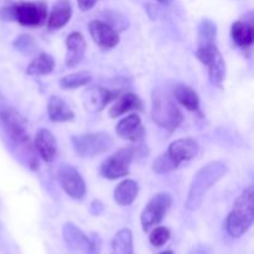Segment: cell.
Segmentation results:
<instances>
[{"instance_id":"6da1fadb","label":"cell","mask_w":254,"mask_h":254,"mask_svg":"<svg viewBox=\"0 0 254 254\" xmlns=\"http://www.w3.org/2000/svg\"><path fill=\"white\" fill-rule=\"evenodd\" d=\"M227 173V166L222 161H212L206 164L193 176L190 184L185 207L189 211H196L202 203L206 192L218 183Z\"/></svg>"},{"instance_id":"7a4b0ae2","label":"cell","mask_w":254,"mask_h":254,"mask_svg":"<svg viewBox=\"0 0 254 254\" xmlns=\"http://www.w3.org/2000/svg\"><path fill=\"white\" fill-rule=\"evenodd\" d=\"M254 220V189L248 186L242 191L226 220V230L233 238H240L253 225Z\"/></svg>"},{"instance_id":"3957f363","label":"cell","mask_w":254,"mask_h":254,"mask_svg":"<svg viewBox=\"0 0 254 254\" xmlns=\"http://www.w3.org/2000/svg\"><path fill=\"white\" fill-rule=\"evenodd\" d=\"M151 119L168 131H174L183 123V113L174 97L168 92L156 89L151 94Z\"/></svg>"},{"instance_id":"277c9868","label":"cell","mask_w":254,"mask_h":254,"mask_svg":"<svg viewBox=\"0 0 254 254\" xmlns=\"http://www.w3.org/2000/svg\"><path fill=\"white\" fill-rule=\"evenodd\" d=\"M0 123L14 146L19 148L24 153L29 154L30 158L35 159V156L31 154L32 149L30 145L27 123L24 117L11 107L0 106Z\"/></svg>"},{"instance_id":"5b68a950","label":"cell","mask_w":254,"mask_h":254,"mask_svg":"<svg viewBox=\"0 0 254 254\" xmlns=\"http://www.w3.org/2000/svg\"><path fill=\"white\" fill-rule=\"evenodd\" d=\"M5 14L27 27L41 26L47 19V5L44 1H19L4 10Z\"/></svg>"},{"instance_id":"8992f818","label":"cell","mask_w":254,"mask_h":254,"mask_svg":"<svg viewBox=\"0 0 254 254\" xmlns=\"http://www.w3.org/2000/svg\"><path fill=\"white\" fill-rule=\"evenodd\" d=\"M196 56L207 66L210 81L213 86L221 87L226 76V64L215 42H202L196 50Z\"/></svg>"},{"instance_id":"52a82bcc","label":"cell","mask_w":254,"mask_h":254,"mask_svg":"<svg viewBox=\"0 0 254 254\" xmlns=\"http://www.w3.org/2000/svg\"><path fill=\"white\" fill-rule=\"evenodd\" d=\"M71 140L76 153L82 158H92V156L103 154L113 145L112 136L102 131L73 135Z\"/></svg>"},{"instance_id":"ba28073f","label":"cell","mask_w":254,"mask_h":254,"mask_svg":"<svg viewBox=\"0 0 254 254\" xmlns=\"http://www.w3.org/2000/svg\"><path fill=\"white\" fill-rule=\"evenodd\" d=\"M62 236L66 245L74 252L81 254H99L101 252V240L98 236L92 235L88 237L73 223H64L62 227Z\"/></svg>"},{"instance_id":"9c48e42d","label":"cell","mask_w":254,"mask_h":254,"mask_svg":"<svg viewBox=\"0 0 254 254\" xmlns=\"http://www.w3.org/2000/svg\"><path fill=\"white\" fill-rule=\"evenodd\" d=\"M135 155V149L128 146L122 148L103 161L101 166V174L106 179L116 180L129 174V168Z\"/></svg>"},{"instance_id":"30bf717a","label":"cell","mask_w":254,"mask_h":254,"mask_svg":"<svg viewBox=\"0 0 254 254\" xmlns=\"http://www.w3.org/2000/svg\"><path fill=\"white\" fill-rule=\"evenodd\" d=\"M171 202H173V200H171V196L169 193L160 192L154 196L146 203L140 216L141 227H143L144 232H148L150 228L159 225L164 220L169 208H170Z\"/></svg>"},{"instance_id":"8fae6325","label":"cell","mask_w":254,"mask_h":254,"mask_svg":"<svg viewBox=\"0 0 254 254\" xmlns=\"http://www.w3.org/2000/svg\"><path fill=\"white\" fill-rule=\"evenodd\" d=\"M57 179L62 190L71 198L82 200L86 195V184L81 174L71 165L64 164L57 170Z\"/></svg>"},{"instance_id":"7c38bea8","label":"cell","mask_w":254,"mask_h":254,"mask_svg":"<svg viewBox=\"0 0 254 254\" xmlns=\"http://www.w3.org/2000/svg\"><path fill=\"white\" fill-rule=\"evenodd\" d=\"M198 149H200V146L195 139L183 138L178 139L170 144L168 151H166V155L170 158L175 168L178 169L181 163L195 158L198 154Z\"/></svg>"},{"instance_id":"4fadbf2b","label":"cell","mask_w":254,"mask_h":254,"mask_svg":"<svg viewBox=\"0 0 254 254\" xmlns=\"http://www.w3.org/2000/svg\"><path fill=\"white\" fill-rule=\"evenodd\" d=\"M88 30L93 41L102 49H113L119 44L118 31L106 21L92 20L88 25Z\"/></svg>"},{"instance_id":"5bb4252c","label":"cell","mask_w":254,"mask_h":254,"mask_svg":"<svg viewBox=\"0 0 254 254\" xmlns=\"http://www.w3.org/2000/svg\"><path fill=\"white\" fill-rule=\"evenodd\" d=\"M116 93L101 86L89 87L83 92V104L87 111L92 113H98L114 98Z\"/></svg>"},{"instance_id":"9a60e30c","label":"cell","mask_w":254,"mask_h":254,"mask_svg":"<svg viewBox=\"0 0 254 254\" xmlns=\"http://www.w3.org/2000/svg\"><path fill=\"white\" fill-rule=\"evenodd\" d=\"M34 145L39 155L46 163H51L57 155V143L54 134L46 128H41L36 131Z\"/></svg>"},{"instance_id":"2e32d148","label":"cell","mask_w":254,"mask_h":254,"mask_svg":"<svg viewBox=\"0 0 254 254\" xmlns=\"http://www.w3.org/2000/svg\"><path fill=\"white\" fill-rule=\"evenodd\" d=\"M116 130L121 138L129 141L141 140L144 133H145V129L141 124L140 117L136 116V114H130V116L119 121V123L117 124Z\"/></svg>"},{"instance_id":"e0dca14e","label":"cell","mask_w":254,"mask_h":254,"mask_svg":"<svg viewBox=\"0 0 254 254\" xmlns=\"http://www.w3.org/2000/svg\"><path fill=\"white\" fill-rule=\"evenodd\" d=\"M71 15L72 6L69 0H57L47 17V29L51 31L62 29L69 21Z\"/></svg>"},{"instance_id":"ac0fdd59","label":"cell","mask_w":254,"mask_h":254,"mask_svg":"<svg viewBox=\"0 0 254 254\" xmlns=\"http://www.w3.org/2000/svg\"><path fill=\"white\" fill-rule=\"evenodd\" d=\"M67 56H66V66L74 67L82 61L86 52V40L83 35L79 32H72L67 37Z\"/></svg>"},{"instance_id":"d6986e66","label":"cell","mask_w":254,"mask_h":254,"mask_svg":"<svg viewBox=\"0 0 254 254\" xmlns=\"http://www.w3.org/2000/svg\"><path fill=\"white\" fill-rule=\"evenodd\" d=\"M47 113L51 122L64 123L74 119V113L69 108L68 104L59 96H51L47 102Z\"/></svg>"},{"instance_id":"ffe728a7","label":"cell","mask_w":254,"mask_h":254,"mask_svg":"<svg viewBox=\"0 0 254 254\" xmlns=\"http://www.w3.org/2000/svg\"><path fill=\"white\" fill-rule=\"evenodd\" d=\"M231 37L241 49H251L254 41L253 25L242 20L233 22L231 27Z\"/></svg>"},{"instance_id":"44dd1931","label":"cell","mask_w":254,"mask_h":254,"mask_svg":"<svg viewBox=\"0 0 254 254\" xmlns=\"http://www.w3.org/2000/svg\"><path fill=\"white\" fill-rule=\"evenodd\" d=\"M130 111H143V102L136 94L129 92L117 99L116 103L109 109V116L112 118H117Z\"/></svg>"},{"instance_id":"7402d4cb","label":"cell","mask_w":254,"mask_h":254,"mask_svg":"<svg viewBox=\"0 0 254 254\" xmlns=\"http://www.w3.org/2000/svg\"><path fill=\"white\" fill-rule=\"evenodd\" d=\"M173 96L179 103L190 112H197L200 107V99L197 93L185 84H176L173 89Z\"/></svg>"},{"instance_id":"603a6c76","label":"cell","mask_w":254,"mask_h":254,"mask_svg":"<svg viewBox=\"0 0 254 254\" xmlns=\"http://www.w3.org/2000/svg\"><path fill=\"white\" fill-rule=\"evenodd\" d=\"M139 192V186L136 181L127 179L122 181L114 190V200L121 206H129L134 202Z\"/></svg>"},{"instance_id":"cb8c5ba5","label":"cell","mask_w":254,"mask_h":254,"mask_svg":"<svg viewBox=\"0 0 254 254\" xmlns=\"http://www.w3.org/2000/svg\"><path fill=\"white\" fill-rule=\"evenodd\" d=\"M55 60L46 52H41L31 60L26 68V73L30 76H45L54 71Z\"/></svg>"},{"instance_id":"d4e9b609","label":"cell","mask_w":254,"mask_h":254,"mask_svg":"<svg viewBox=\"0 0 254 254\" xmlns=\"http://www.w3.org/2000/svg\"><path fill=\"white\" fill-rule=\"evenodd\" d=\"M133 233L129 228H122L112 240V254H133Z\"/></svg>"},{"instance_id":"484cf974","label":"cell","mask_w":254,"mask_h":254,"mask_svg":"<svg viewBox=\"0 0 254 254\" xmlns=\"http://www.w3.org/2000/svg\"><path fill=\"white\" fill-rule=\"evenodd\" d=\"M91 78L92 76L88 71H78L62 77L60 79V86L64 89H74L88 84L91 82Z\"/></svg>"},{"instance_id":"4316f807","label":"cell","mask_w":254,"mask_h":254,"mask_svg":"<svg viewBox=\"0 0 254 254\" xmlns=\"http://www.w3.org/2000/svg\"><path fill=\"white\" fill-rule=\"evenodd\" d=\"M170 230L166 227H155L153 232L149 236V241H150L151 246L154 247H163L169 240H170Z\"/></svg>"},{"instance_id":"83f0119b","label":"cell","mask_w":254,"mask_h":254,"mask_svg":"<svg viewBox=\"0 0 254 254\" xmlns=\"http://www.w3.org/2000/svg\"><path fill=\"white\" fill-rule=\"evenodd\" d=\"M216 37V25L211 20H202L200 25V44L202 42H213Z\"/></svg>"},{"instance_id":"f1b7e54d","label":"cell","mask_w":254,"mask_h":254,"mask_svg":"<svg viewBox=\"0 0 254 254\" xmlns=\"http://www.w3.org/2000/svg\"><path fill=\"white\" fill-rule=\"evenodd\" d=\"M175 165L173 164V161L170 160L166 153L161 154L153 164V170L158 174H165L170 173V171L175 170Z\"/></svg>"},{"instance_id":"f546056e","label":"cell","mask_w":254,"mask_h":254,"mask_svg":"<svg viewBox=\"0 0 254 254\" xmlns=\"http://www.w3.org/2000/svg\"><path fill=\"white\" fill-rule=\"evenodd\" d=\"M14 46L15 49L24 52V54H30V52H32L36 49V42L29 35H21V36H19L14 41Z\"/></svg>"},{"instance_id":"4dcf8cb0","label":"cell","mask_w":254,"mask_h":254,"mask_svg":"<svg viewBox=\"0 0 254 254\" xmlns=\"http://www.w3.org/2000/svg\"><path fill=\"white\" fill-rule=\"evenodd\" d=\"M97 1L98 0H77V4L82 11H88L97 4Z\"/></svg>"},{"instance_id":"1f68e13d","label":"cell","mask_w":254,"mask_h":254,"mask_svg":"<svg viewBox=\"0 0 254 254\" xmlns=\"http://www.w3.org/2000/svg\"><path fill=\"white\" fill-rule=\"evenodd\" d=\"M190 254H210L207 248L205 246H196L192 251H191Z\"/></svg>"},{"instance_id":"d6a6232c","label":"cell","mask_w":254,"mask_h":254,"mask_svg":"<svg viewBox=\"0 0 254 254\" xmlns=\"http://www.w3.org/2000/svg\"><path fill=\"white\" fill-rule=\"evenodd\" d=\"M156 1L161 2V4H165V5H168V4H170V2L173 1V0H156Z\"/></svg>"},{"instance_id":"836d02e7","label":"cell","mask_w":254,"mask_h":254,"mask_svg":"<svg viewBox=\"0 0 254 254\" xmlns=\"http://www.w3.org/2000/svg\"><path fill=\"white\" fill-rule=\"evenodd\" d=\"M159 254H175L173 252V251H165V252H161V253H159Z\"/></svg>"}]
</instances>
